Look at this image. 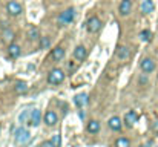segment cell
Returning <instances> with one entry per match:
<instances>
[{"label":"cell","mask_w":158,"mask_h":147,"mask_svg":"<svg viewBox=\"0 0 158 147\" xmlns=\"http://www.w3.org/2000/svg\"><path fill=\"white\" fill-rule=\"evenodd\" d=\"M98 130H100V123L97 120H92V121L88 123V132L89 133H98Z\"/></svg>","instance_id":"19"},{"label":"cell","mask_w":158,"mask_h":147,"mask_svg":"<svg viewBox=\"0 0 158 147\" xmlns=\"http://www.w3.org/2000/svg\"><path fill=\"white\" fill-rule=\"evenodd\" d=\"M40 121H42V112H40V109H32V112H31V120H29L31 126L37 127V126L40 124Z\"/></svg>","instance_id":"10"},{"label":"cell","mask_w":158,"mask_h":147,"mask_svg":"<svg viewBox=\"0 0 158 147\" xmlns=\"http://www.w3.org/2000/svg\"><path fill=\"white\" fill-rule=\"evenodd\" d=\"M28 37H29L31 42L39 40V39H40V32H39V29H37L35 26H31V28L28 29Z\"/></svg>","instance_id":"18"},{"label":"cell","mask_w":158,"mask_h":147,"mask_svg":"<svg viewBox=\"0 0 158 147\" xmlns=\"http://www.w3.org/2000/svg\"><path fill=\"white\" fill-rule=\"evenodd\" d=\"M12 39H14V32L9 28H5L3 29V40L5 42H12Z\"/></svg>","instance_id":"22"},{"label":"cell","mask_w":158,"mask_h":147,"mask_svg":"<svg viewBox=\"0 0 158 147\" xmlns=\"http://www.w3.org/2000/svg\"><path fill=\"white\" fill-rule=\"evenodd\" d=\"M140 39H141L143 42H151V39H152V32H151L149 29H144V31L140 32Z\"/></svg>","instance_id":"23"},{"label":"cell","mask_w":158,"mask_h":147,"mask_svg":"<svg viewBox=\"0 0 158 147\" xmlns=\"http://www.w3.org/2000/svg\"><path fill=\"white\" fill-rule=\"evenodd\" d=\"M131 11H132V2L131 0H121V3H120V6H118V12H120V15H129L131 14Z\"/></svg>","instance_id":"8"},{"label":"cell","mask_w":158,"mask_h":147,"mask_svg":"<svg viewBox=\"0 0 158 147\" xmlns=\"http://www.w3.org/2000/svg\"><path fill=\"white\" fill-rule=\"evenodd\" d=\"M40 147H57V146L54 144L52 141H45V143H42V146Z\"/></svg>","instance_id":"26"},{"label":"cell","mask_w":158,"mask_h":147,"mask_svg":"<svg viewBox=\"0 0 158 147\" xmlns=\"http://www.w3.org/2000/svg\"><path fill=\"white\" fill-rule=\"evenodd\" d=\"M107 126H109V129H110V130H114V132H118V130H121V127H123V123H121V120H120L118 116H112V118H109V121H107Z\"/></svg>","instance_id":"9"},{"label":"cell","mask_w":158,"mask_h":147,"mask_svg":"<svg viewBox=\"0 0 158 147\" xmlns=\"http://www.w3.org/2000/svg\"><path fill=\"white\" fill-rule=\"evenodd\" d=\"M88 31L91 32V34H94V32H98L100 31V28H102V20L98 18V17H91L89 20H88Z\"/></svg>","instance_id":"5"},{"label":"cell","mask_w":158,"mask_h":147,"mask_svg":"<svg viewBox=\"0 0 158 147\" xmlns=\"http://www.w3.org/2000/svg\"><path fill=\"white\" fill-rule=\"evenodd\" d=\"M49 46V39L48 37H40V48H48Z\"/></svg>","instance_id":"25"},{"label":"cell","mask_w":158,"mask_h":147,"mask_svg":"<svg viewBox=\"0 0 158 147\" xmlns=\"http://www.w3.org/2000/svg\"><path fill=\"white\" fill-rule=\"evenodd\" d=\"M86 48L85 46H77L75 48V51H74V57L78 60V61H81V60H85L86 58Z\"/></svg>","instance_id":"15"},{"label":"cell","mask_w":158,"mask_h":147,"mask_svg":"<svg viewBox=\"0 0 158 147\" xmlns=\"http://www.w3.org/2000/svg\"><path fill=\"white\" fill-rule=\"evenodd\" d=\"M154 2L152 0H143V3H141V11L144 12V14H151L152 11H154Z\"/></svg>","instance_id":"16"},{"label":"cell","mask_w":158,"mask_h":147,"mask_svg":"<svg viewBox=\"0 0 158 147\" xmlns=\"http://www.w3.org/2000/svg\"><path fill=\"white\" fill-rule=\"evenodd\" d=\"M117 57L121 60V61H126L129 57H131V51L127 46H118L117 49Z\"/></svg>","instance_id":"12"},{"label":"cell","mask_w":158,"mask_h":147,"mask_svg":"<svg viewBox=\"0 0 158 147\" xmlns=\"http://www.w3.org/2000/svg\"><path fill=\"white\" fill-rule=\"evenodd\" d=\"M146 81H148L146 77H141V78H140V83H146Z\"/></svg>","instance_id":"29"},{"label":"cell","mask_w":158,"mask_h":147,"mask_svg":"<svg viewBox=\"0 0 158 147\" xmlns=\"http://www.w3.org/2000/svg\"><path fill=\"white\" fill-rule=\"evenodd\" d=\"M155 61L152 60V58H143L141 60V63H140V67H141V71L144 72V74H151V72H154L155 71Z\"/></svg>","instance_id":"6"},{"label":"cell","mask_w":158,"mask_h":147,"mask_svg":"<svg viewBox=\"0 0 158 147\" xmlns=\"http://www.w3.org/2000/svg\"><path fill=\"white\" fill-rule=\"evenodd\" d=\"M152 130H154V132H157V133H158V120H157V121H154V123H152Z\"/></svg>","instance_id":"28"},{"label":"cell","mask_w":158,"mask_h":147,"mask_svg":"<svg viewBox=\"0 0 158 147\" xmlns=\"http://www.w3.org/2000/svg\"><path fill=\"white\" fill-rule=\"evenodd\" d=\"M63 80H64V72L58 67L52 69L48 74V83L49 84H60V83H63Z\"/></svg>","instance_id":"2"},{"label":"cell","mask_w":158,"mask_h":147,"mask_svg":"<svg viewBox=\"0 0 158 147\" xmlns=\"http://www.w3.org/2000/svg\"><path fill=\"white\" fill-rule=\"evenodd\" d=\"M137 123H138V113H137L135 110L126 112V115H124V124H126L127 127H134Z\"/></svg>","instance_id":"7"},{"label":"cell","mask_w":158,"mask_h":147,"mask_svg":"<svg viewBox=\"0 0 158 147\" xmlns=\"http://www.w3.org/2000/svg\"><path fill=\"white\" fill-rule=\"evenodd\" d=\"M74 17H75V9H74V8H68L66 11H63V12L58 15V18H57V23H58L60 26L69 25V23L74 20Z\"/></svg>","instance_id":"1"},{"label":"cell","mask_w":158,"mask_h":147,"mask_svg":"<svg viewBox=\"0 0 158 147\" xmlns=\"http://www.w3.org/2000/svg\"><path fill=\"white\" fill-rule=\"evenodd\" d=\"M6 11H8L9 15L17 17V15L22 14V5H20L19 2H15V0H11V2H8V5H6Z\"/></svg>","instance_id":"4"},{"label":"cell","mask_w":158,"mask_h":147,"mask_svg":"<svg viewBox=\"0 0 158 147\" xmlns=\"http://www.w3.org/2000/svg\"><path fill=\"white\" fill-rule=\"evenodd\" d=\"M31 112H32V110H31ZM31 112H28V109H26V110H23V112L20 113V116H19L20 123H26L28 120H31Z\"/></svg>","instance_id":"24"},{"label":"cell","mask_w":158,"mask_h":147,"mask_svg":"<svg viewBox=\"0 0 158 147\" xmlns=\"http://www.w3.org/2000/svg\"><path fill=\"white\" fill-rule=\"evenodd\" d=\"M14 89H15L17 94H25V92L28 91V84H26L25 81H15Z\"/></svg>","instance_id":"20"},{"label":"cell","mask_w":158,"mask_h":147,"mask_svg":"<svg viewBox=\"0 0 158 147\" xmlns=\"http://www.w3.org/2000/svg\"><path fill=\"white\" fill-rule=\"evenodd\" d=\"M14 137H15V143H19V144H25V143H28V141H29V138H31V133H29L26 129H23V127H19V129H15V133H14Z\"/></svg>","instance_id":"3"},{"label":"cell","mask_w":158,"mask_h":147,"mask_svg":"<svg viewBox=\"0 0 158 147\" xmlns=\"http://www.w3.org/2000/svg\"><path fill=\"white\" fill-rule=\"evenodd\" d=\"M74 103H75L77 107H83V106H86V104H88V94H78V95H75Z\"/></svg>","instance_id":"13"},{"label":"cell","mask_w":158,"mask_h":147,"mask_svg":"<svg viewBox=\"0 0 158 147\" xmlns=\"http://www.w3.org/2000/svg\"><path fill=\"white\" fill-rule=\"evenodd\" d=\"M115 147H131V141H129L127 138L121 137V138H118V140L115 141Z\"/></svg>","instance_id":"21"},{"label":"cell","mask_w":158,"mask_h":147,"mask_svg":"<svg viewBox=\"0 0 158 147\" xmlns=\"http://www.w3.org/2000/svg\"><path fill=\"white\" fill-rule=\"evenodd\" d=\"M20 46L19 45H15V43H11L9 45V48H8V54H9V57H12V58H17L19 55H20Z\"/></svg>","instance_id":"17"},{"label":"cell","mask_w":158,"mask_h":147,"mask_svg":"<svg viewBox=\"0 0 158 147\" xmlns=\"http://www.w3.org/2000/svg\"><path fill=\"white\" fill-rule=\"evenodd\" d=\"M52 143H54V144H55L57 147H60V135H54Z\"/></svg>","instance_id":"27"},{"label":"cell","mask_w":158,"mask_h":147,"mask_svg":"<svg viewBox=\"0 0 158 147\" xmlns=\"http://www.w3.org/2000/svg\"><path fill=\"white\" fill-rule=\"evenodd\" d=\"M57 121H58V115H57L54 110H48V112L45 113V123H46L48 126H55Z\"/></svg>","instance_id":"11"},{"label":"cell","mask_w":158,"mask_h":147,"mask_svg":"<svg viewBox=\"0 0 158 147\" xmlns=\"http://www.w3.org/2000/svg\"><path fill=\"white\" fill-rule=\"evenodd\" d=\"M51 57H52V60H55V61H60V60L64 57V49L61 48V46L54 48L52 52H51Z\"/></svg>","instance_id":"14"}]
</instances>
